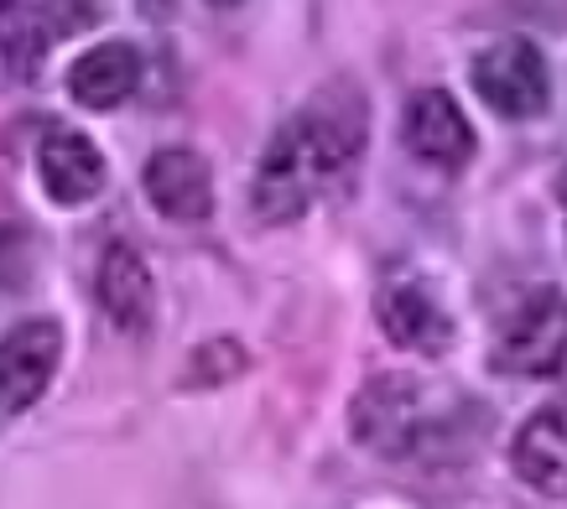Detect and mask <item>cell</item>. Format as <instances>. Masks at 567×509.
Returning a JSON list of instances; mask_svg holds the SVG:
<instances>
[{
	"label": "cell",
	"instance_id": "obj_1",
	"mask_svg": "<svg viewBox=\"0 0 567 509\" xmlns=\"http://www.w3.org/2000/svg\"><path fill=\"white\" fill-rule=\"evenodd\" d=\"M364 146V115L339 110V104H312L302 115H292L271 136V146L260 152L256 183H250V204L266 224H292L312 208V198L323 193L339 172L360 156Z\"/></svg>",
	"mask_w": 567,
	"mask_h": 509
},
{
	"label": "cell",
	"instance_id": "obj_2",
	"mask_svg": "<svg viewBox=\"0 0 567 509\" xmlns=\"http://www.w3.org/2000/svg\"><path fill=\"white\" fill-rule=\"evenodd\" d=\"M349 432L364 453L406 463L432 453V442L447 432V416L443 401H432V391H422L412 374H375L349 406Z\"/></svg>",
	"mask_w": 567,
	"mask_h": 509
},
{
	"label": "cell",
	"instance_id": "obj_3",
	"mask_svg": "<svg viewBox=\"0 0 567 509\" xmlns=\"http://www.w3.org/2000/svg\"><path fill=\"white\" fill-rule=\"evenodd\" d=\"M468 79L480 89V100L495 110L499 120H532L547 110L551 100V69L542 48L526 37H499L489 48L474 52Z\"/></svg>",
	"mask_w": 567,
	"mask_h": 509
},
{
	"label": "cell",
	"instance_id": "obj_4",
	"mask_svg": "<svg viewBox=\"0 0 567 509\" xmlns=\"http://www.w3.org/2000/svg\"><path fill=\"white\" fill-rule=\"evenodd\" d=\"M495 364L526 380H551L567 364V302L563 291L536 287L499 328Z\"/></svg>",
	"mask_w": 567,
	"mask_h": 509
},
{
	"label": "cell",
	"instance_id": "obj_5",
	"mask_svg": "<svg viewBox=\"0 0 567 509\" xmlns=\"http://www.w3.org/2000/svg\"><path fill=\"white\" fill-rule=\"evenodd\" d=\"M58 359H63V328L52 318H32V323L11 328L0 339V406H37L42 391L52 385V374H58Z\"/></svg>",
	"mask_w": 567,
	"mask_h": 509
},
{
	"label": "cell",
	"instance_id": "obj_6",
	"mask_svg": "<svg viewBox=\"0 0 567 509\" xmlns=\"http://www.w3.org/2000/svg\"><path fill=\"white\" fill-rule=\"evenodd\" d=\"M401 141L416 162L427 167H447L458 172L474 162V125L458 110V100L447 89H422L406 104V120H401Z\"/></svg>",
	"mask_w": 567,
	"mask_h": 509
},
{
	"label": "cell",
	"instance_id": "obj_7",
	"mask_svg": "<svg viewBox=\"0 0 567 509\" xmlns=\"http://www.w3.org/2000/svg\"><path fill=\"white\" fill-rule=\"evenodd\" d=\"M141 187L162 219L173 224H204L214 214V177H208V162L188 146H162L152 152L146 172H141Z\"/></svg>",
	"mask_w": 567,
	"mask_h": 509
},
{
	"label": "cell",
	"instance_id": "obj_8",
	"mask_svg": "<svg viewBox=\"0 0 567 509\" xmlns=\"http://www.w3.org/2000/svg\"><path fill=\"white\" fill-rule=\"evenodd\" d=\"M375 318L385 328V339L395 349H412V354H443L453 343V318L443 312V302L416 281H391L375 297Z\"/></svg>",
	"mask_w": 567,
	"mask_h": 509
},
{
	"label": "cell",
	"instance_id": "obj_9",
	"mask_svg": "<svg viewBox=\"0 0 567 509\" xmlns=\"http://www.w3.org/2000/svg\"><path fill=\"white\" fill-rule=\"evenodd\" d=\"M37 177L52 204H89L104 187V152L79 131H52L37 146Z\"/></svg>",
	"mask_w": 567,
	"mask_h": 509
},
{
	"label": "cell",
	"instance_id": "obj_10",
	"mask_svg": "<svg viewBox=\"0 0 567 509\" xmlns=\"http://www.w3.org/2000/svg\"><path fill=\"white\" fill-rule=\"evenodd\" d=\"M511 463H516L520 484H532L547 499H567V411L547 406L532 422H520L516 442H511Z\"/></svg>",
	"mask_w": 567,
	"mask_h": 509
},
{
	"label": "cell",
	"instance_id": "obj_11",
	"mask_svg": "<svg viewBox=\"0 0 567 509\" xmlns=\"http://www.w3.org/2000/svg\"><path fill=\"white\" fill-rule=\"evenodd\" d=\"M141 84V52L131 42H100L73 58L69 69V94L84 110H121Z\"/></svg>",
	"mask_w": 567,
	"mask_h": 509
},
{
	"label": "cell",
	"instance_id": "obj_12",
	"mask_svg": "<svg viewBox=\"0 0 567 509\" xmlns=\"http://www.w3.org/2000/svg\"><path fill=\"white\" fill-rule=\"evenodd\" d=\"M100 307L104 318L125 333H146L152 328V307H156V281L146 271V260H141L131 245H115V250H104L100 260Z\"/></svg>",
	"mask_w": 567,
	"mask_h": 509
},
{
	"label": "cell",
	"instance_id": "obj_13",
	"mask_svg": "<svg viewBox=\"0 0 567 509\" xmlns=\"http://www.w3.org/2000/svg\"><path fill=\"white\" fill-rule=\"evenodd\" d=\"M52 27L32 0H0V63L11 79H37L48 63Z\"/></svg>",
	"mask_w": 567,
	"mask_h": 509
},
{
	"label": "cell",
	"instance_id": "obj_14",
	"mask_svg": "<svg viewBox=\"0 0 567 509\" xmlns=\"http://www.w3.org/2000/svg\"><path fill=\"white\" fill-rule=\"evenodd\" d=\"M245 370V349L235 339H208L198 354L188 359V380L193 385H224Z\"/></svg>",
	"mask_w": 567,
	"mask_h": 509
},
{
	"label": "cell",
	"instance_id": "obj_15",
	"mask_svg": "<svg viewBox=\"0 0 567 509\" xmlns=\"http://www.w3.org/2000/svg\"><path fill=\"white\" fill-rule=\"evenodd\" d=\"M557 193H563V204H567V172H563V183H557Z\"/></svg>",
	"mask_w": 567,
	"mask_h": 509
},
{
	"label": "cell",
	"instance_id": "obj_16",
	"mask_svg": "<svg viewBox=\"0 0 567 509\" xmlns=\"http://www.w3.org/2000/svg\"><path fill=\"white\" fill-rule=\"evenodd\" d=\"M214 6H240V0H214Z\"/></svg>",
	"mask_w": 567,
	"mask_h": 509
}]
</instances>
